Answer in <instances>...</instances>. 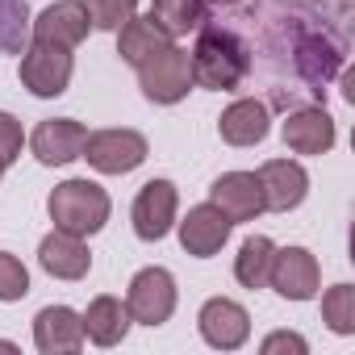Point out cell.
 Returning <instances> with one entry per match:
<instances>
[{"mask_svg": "<svg viewBox=\"0 0 355 355\" xmlns=\"http://www.w3.org/2000/svg\"><path fill=\"white\" fill-rule=\"evenodd\" d=\"M189 59H193V84L209 92H234L251 71V51L239 42V34L209 21L197 30V46L189 51Z\"/></svg>", "mask_w": 355, "mask_h": 355, "instance_id": "6da1fadb", "label": "cell"}, {"mask_svg": "<svg viewBox=\"0 0 355 355\" xmlns=\"http://www.w3.org/2000/svg\"><path fill=\"white\" fill-rule=\"evenodd\" d=\"M46 214H51L55 230L92 239V234L105 230V222H109V214H113V201H109V193H105L96 180H63V184L51 189Z\"/></svg>", "mask_w": 355, "mask_h": 355, "instance_id": "7a4b0ae2", "label": "cell"}, {"mask_svg": "<svg viewBox=\"0 0 355 355\" xmlns=\"http://www.w3.org/2000/svg\"><path fill=\"white\" fill-rule=\"evenodd\" d=\"M138 84H142V96L155 101V105L184 101L193 92V59H189V51L167 42L146 63H138Z\"/></svg>", "mask_w": 355, "mask_h": 355, "instance_id": "3957f363", "label": "cell"}, {"mask_svg": "<svg viewBox=\"0 0 355 355\" xmlns=\"http://www.w3.org/2000/svg\"><path fill=\"white\" fill-rule=\"evenodd\" d=\"M146 155H150L146 138L138 130L121 125V130H96V134H88L80 159H88V167H96L101 175H125V171L142 167Z\"/></svg>", "mask_w": 355, "mask_h": 355, "instance_id": "277c9868", "label": "cell"}, {"mask_svg": "<svg viewBox=\"0 0 355 355\" xmlns=\"http://www.w3.org/2000/svg\"><path fill=\"white\" fill-rule=\"evenodd\" d=\"M71 51L67 46H51V42H30L21 51V88H30L34 96L51 101V96H63L67 84H71Z\"/></svg>", "mask_w": 355, "mask_h": 355, "instance_id": "5b68a950", "label": "cell"}, {"mask_svg": "<svg viewBox=\"0 0 355 355\" xmlns=\"http://www.w3.org/2000/svg\"><path fill=\"white\" fill-rule=\"evenodd\" d=\"M125 309H130V322L163 326L175 313V276L167 268H142V272H134V280L125 288Z\"/></svg>", "mask_w": 355, "mask_h": 355, "instance_id": "8992f818", "label": "cell"}, {"mask_svg": "<svg viewBox=\"0 0 355 355\" xmlns=\"http://www.w3.org/2000/svg\"><path fill=\"white\" fill-rule=\"evenodd\" d=\"M175 209H180V193H175V184L171 180H146L138 189V197H134V209H130L134 234L142 243L167 239L171 226H175Z\"/></svg>", "mask_w": 355, "mask_h": 355, "instance_id": "52a82bcc", "label": "cell"}, {"mask_svg": "<svg viewBox=\"0 0 355 355\" xmlns=\"http://www.w3.org/2000/svg\"><path fill=\"white\" fill-rule=\"evenodd\" d=\"M268 284H272L284 301H313L318 288H322L318 255L305 251V247H284V251H276V255H272Z\"/></svg>", "mask_w": 355, "mask_h": 355, "instance_id": "ba28073f", "label": "cell"}, {"mask_svg": "<svg viewBox=\"0 0 355 355\" xmlns=\"http://www.w3.org/2000/svg\"><path fill=\"white\" fill-rule=\"evenodd\" d=\"M88 30H92V21H88L84 0H55V5H46L30 21L34 42H51V46H67V51H76L88 38Z\"/></svg>", "mask_w": 355, "mask_h": 355, "instance_id": "9c48e42d", "label": "cell"}, {"mask_svg": "<svg viewBox=\"0 0 355 355\" xmlns=\"http://www.w3.org/2000/svg\"><path fill=\"white\" fill-rule=\"evenodd\" d=\"M197 326H201V338L218 351H239L251 338V313L230 297H209L197 313Z\"/></svg>", "mask_w": 355, "mask_h": 355, "instance_id": "30bf717a", "label": "cell"}, {"mask_svg": "<svg viewBox=\"0 0 355 355\" xmlns=\"http://www.w3.org/2000/svg\"><path fill=\"white\" fill-rule=\"evenodd\" d=\"M175 230H180V247H184L193 259H209V255H218V251L226 247L234 222H230L214 201H205V205H193V209L184 214V222H175Z\"/></svg>", "mask_w": 355, "mask_h": 355, "instance_id": "8fae6325", "label": "cell"}, {"mask_svg": "<svg viewBox=\"0 0 355 355\" xmlns=\"http://www.w3.org/2000/svg\"><path fill=\"white\" fill-rule=\"evenodd\" d=\"M280 138H284V146L293 155H326L334 146L338 130H334V117L322 105H301V109H293L284 117Z\"/></svg>", "mask_w": 355, "mask_h": 355, "instance_id": "7c38bea8", "label": "cell"}, {"mask_svg": "<svg viewBox=\"0 0 355 355\" xmlns=\"http://www.w3.org/2000/svg\"><path fill=\"white\" fill-rule=\"evenodd\" d=\"M255 175H259V189H263V209H272V214L297 209L309 193V175L297 159H268Z\"/></svg>", "mask_w": 355, "mask_h": 355, "instance_id": "4fadbf2b", "label": "cell"}, {"mask_svg": "<svg viewBox=\"0 0 355 355\" xmlns=\"http://www.w3.org/2000/svg\"><path fill=\"white\" fill-rule=\"evenodd\" d=\"M84 138H88V130L76 117H51V121H42L34 130L30 150H34V159L42 167H63V163L84 155Z\"/></svg>", "mask_w": 355, "mask_h": 355, "instance_id": "5bb4252c", "label": "cell"}, {"mask_svg": "<svg viewBox=\"0 0 355 355\" xmlns=\"http://www.w3.org/2000/svg\"><path fill=\"white\" fill-rule=\"evenodd\" d=\"M209 201L230 218V222H255L263 214V189L255 171H226L214 180Z\"/></svg>", "mask_w": 355, "mask_h": 355, "instance_id": "9a60e30c", "label": "cell"}, {"mask_svg": "<svg viewBox=\"0 0 355 355\" xmlns=\"http://www.w3.org/2000/svg\"><path fill=\"white\" fill-rule=\"evenodd\" d=\"M34 347L42 355H71L84 347V318L71 305H46L34 318Z\"/></svg>", "mask_w": 355, "mask_h": 355, "instance_id": "2e32d148", "label": "cell"}, {"mask_svg": "<svg viewBox=\"0 0 355 355\" xmlns=\"http://www.w3.org/2000/svg\"><path fill=\"white\" fill-rule=\"evenodd\" d=\"M38 263L46 276L55 280H84L88 268H92V255L84 247L80 234H67V230H51L42 243H38Z\"/></svg>", "mask_w": 355, "mask_h": 355, "instance_id": "e0dca14e", "label": "cell"}, {"mask_svg": "<svg viewBox=\"0 0 355 355\" xmlns=\"http://www.w3.org/2000/svg\"><path fill=\"white\" fill-rule=\"evenodd\" d=\"M268 130H272V113H268V105L255 101V96H243V101L226 105L222 117H218V134H222V142H230V146H255V142L268 138Z\"/></svg>", "mask_w": 355, "mask_h": 355, "instance_id": "ac0fdd59", "label": "cell"}, {"mask_svg": "<svg viewBox=\"0 0 355 355\" xmlns=\"http://www.w3.org/2000/svg\"><path fill=\"white\" fill-rule=\"evenodd\" d=\"M80 318H84V338H92L96 347H117L130 334V309H125V301H117L109 293L92 297Z\"/></svg>", "mask_w": 355, "mask_h": 355, "instance_id": "d6986e66", "label": "cell"}, {"mask_svg": "<svg viewBox=\"0 0 355 355\" xmlns=\"http://www.w3.org/2000/svg\"><path fill=\"white\" fill-rule=\"evenodd\" d=\"M146 17L175 42V38H184V34H197L209 21V5H205V0H150V13Z\"/></svg>", "mask_w": 355, "mask_h": 355, "instance_id": "ffe728a7", "label": "cell"}, {"mask_svg": "<svg viewBox=\"0 0 355 355\" xmlns=\"http://www.w3.org/2000/svg\"><path fill=\"white\" fill-rule=\"evenodd\" d=\"M171 38L150 21V17H130L121 30H117V55H121V63H130V67H138V63H146L155 51H163Z\"/></svg>", "mask_w": 355, "mask_h": 355, "instance_id": "44dd1931", "label": "cell"}, {"mask_svg": "<svg viewBox=\"0 0 355 355\" xmlns=\"http://www.w3.org/2000/svg\"><path fill=\"white\" fill-rule=\"evenodd\" d=\"M272 255H276V243L268 234H251L234 255V280L243 288H263L272 272Z\"/></svg>", "mask_w": 355, "mask_h": 355, "instance_id": "7402d4cb", "label": "cell"}, {"mask_svg": "<svg viewBox=\"0 0 355 355\" xmlns=\"http://www.w3.org/2000/svg\"><path fill=\"white\" fill-rule=\"evenodd\" d=\"M30 34V5L26 0H0V55H21Z\"/></svg>", "mask_w": 355, "mask_h": 355, "instance_id": "603a6c76", "label": "cell"}, {"mask_svg": "<svg viewBox=\"0 0 355 355\" xmlns=\"http://www.w3.org/2000/svg\"><path fill=\"white\" fill-rule=\"evenodd\" d=\"M322 322L334 334H355V288L351 284H334L322 297Z\"/></svg>", "mask_w": 355, "mask_h": 355, "instance_id": "cb8c5ba5", "label": "cell"}, {"mask_svg": "<svg viewBox=\"0 0 355 355\" xmlns=\"http://www.w3.org/2000/svg\"><path fill=\"white\" fill-rule=\"evenodd\" d=\"M88 9V21L92 30H105V34H117L134 13H138V0H84Z\"/></svg>", "mask_w": 355, "mask_h": 355, "instance_id": "d4e9b609", "label": "cell"}, {"mask_svg": "<svg viewBox=\"0 0 355 355\" xmlns=\"http://www.w3.org/2000/svg\"><path fill=\"white\" fill-rule=\"evenodd\" d=\"M30 293V272L17 255L0 251V301H21Z\"/></svg>", "mask_w": 355, "mask_h": 355, "instance_id": "484cf974", "label": "cell"}, {"mask_svg": "<svg viewBox=\"0 0 355 355\" xmlns=\"http://www.w3.org/2000/svg\"><path fill=\"white\" fill-rule=\"evenodd\" d=\"M21 146H26L21 121H17L13 113H0V159H5V163H17V159H21Z\"/></svg>", "mask_w": 355, "mask_h": 355, "instance_id": "4316f807", "label": "cell"}, {"mask_svg": "<svg viewBox=\"0 0 355 355\" xmlns=\"http://www.w3.org/2000/svg\"><path fill=\"white\" fill-rule=\"evenodd\" d=\"M259 351H263V355H280V351L305 355V351H309V343H305L301 334H293V330H276V334H268V338L259 343Z\"/></svg>", "mask_w": 355, "mask_h": 355, "instance_id": "83f0119b", "label": "cell"}, {"mask_svg": "<svg viewBox=\"0 0 355 355\" xmlns=\"http://www.w3.org/2000/svg\"><path fill=\"white\" fill-rule=\"evenodd\" d=\"M205 5H214V9H230V5H243V0H205Z\"/></svg>", "mask_w": 355, "mask_h": 355, "instance_id": "f1b7e54d", "label": "cell"}, {"mask_svg": "<svg viewBox=\"0 0 355 355\" xmlns=\"http://www.w3.org/2000/svg\"><path fill=\"white\" fill-rule=\"evenodd\" d=\"M0 351H17V343H9V338H0Z\"/></svg>", "mask_w": 355, "mask_h": 355, "instance_id": "f546056e", "label": "cell"}, {"mask_svg": "<svg viewBox=\"0 0 355 355\" xmlns=\"http://www.w3.org/2000/svg\"><path fill=\"white\" fill-rule=\"evenodd\" d=\"M5 167H9V163H5V159H0V175H5Z\"/></svg>", "mask_w": 355, "mask_h": 355, "instance_id": "4dcf8cb0", "label": "cell"}]
</instances>
